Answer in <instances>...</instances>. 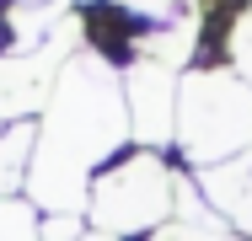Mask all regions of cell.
<instances>
[{
  "label": "cell",
  "mask_w": 252,
  "mask_h": 241,
  "mask_svg": "<svg viewBox=\"0 0 252 241\" xmlns=\"http://www.w3.org/2000/svg\"><path fill=\"white\" fill-rule=\"evenodd\" d=\"M129 134V102H124V81L113 75V64H102L97 54H75L54 96L43 102L38 118V150H32V172H27V198L43 214H81L92 182H97L102 161L118 150Z\"/></svg>",
  "instance_id": "1"
},
{
  "label": "cell",
  "mask_w": 252,
  "mask_h": 241,
  "mask_svg": "<svg viewBox=\"0 0 252 241\" xmlns=\"http://www.w3.org/2000/svg\"><path fill=\"white\" fill-rule=\"evenodd\" d=\"M27 5H43V0H27Z\"/></svg>",
  "instance_id": "12"
},
{
  "label": "cell",
  "mask_w": 252,
  "mask_h": 241,
  "mask_svg": "<svg viewBox=\"0 0 252 241\" xmlns=\"http://www.w3.org/2000/svg\"><path fill=\"white\" fill-rule=\"evenodd\" d=\"M231 59H236V70H242V81L252 86V11L242 16V27H236V38H231Z\"/></svg>",
  "instance_id": "10"
},
{
  "label": "cell",
  "mask_w": 252,
  "mask_h": 241,
  "mask_svg": "<svg viewBox=\"0 0 252 241\" xmlns=\"http://www.w3.org/2000/svg\"><path fill=\"white\" fill-rule=\"evenodd\" d=\"M43 225L32 220V209L22 198H0V241H43Z\"/></svg>",
  "instance_id": "8"
},
{
  "label": "cell",
  "mask_w": 252,
  "mask_h": 241,
  "mask_svg": "<svg viewBox=\"0 0 252 241\" xmlns=\"http://www.w3.org/2000/svg\"><path fill=\"white\" fill-rule=\"evenodd\" d=\"M32 150H38V123H11V129H0V198H11L16 188H27Z\"/></svg>",
  "instance_id": "7"
},
{
  "label": "cell",
  "mask_w": 252,
  "mask_h": 241,
  "mask_svg": "<svg viewBox=\"0 0 252 241\" xmlns=\"http://www.w3.org/2000/svg\"><path fill=\"white\" fill-rule=\"evenodd\" d=\"M177 177L166 166V155L156 150H134L124 161H113L92 182V198H86V220L92 231L124 241V236H156L172 209H177Z\"/></svg>",
  "instance_id": "3"
},
{
  "label": "cell",
  "mask_w": 252,
  "mask_h": 241,
  "mask_svg": "<svg viewBox=\"0 0 252 241\" xmlns=\"http://www.w3.org/2000/svg\"><path fill=\"white\" fill-rule=\"evenodd\" d=\"M86 241H113V236H102V231H92V236H86Z\"/></svg>",
  "instance_id": "11"
},
{
  "label": "cell",
  "mask_w": 252,
  "mask_h": 241,
  "mask_svg": "<svg viewBox=\"0 0 252 241\" xmlns=\"http://www.w3.org/2000/svg\"><path fill=\"white\" fill-rule=\"evenodd\" d=\"M75 32L81 27H64L49 48H32V54H0V129L32 123V107L54 96L59 70L75 59Z\"/></svg>",
  "instance_id": "4"
},
{
  "label": "cell",
  "mask_w": 252,
  "mask_h": 241,
  "mask_svg": "<svg viewBox=\"0 0 252 241\" xmlns=\"http://www.w3.org/2000/svg\"><path fill=\"white\" fill-rule=\"evenodd\" d=\"M177 91L183 81H172L166 64L156 59H134L124 70V102H129V134L140 150H166L177 140Z\"/></svg>",
  "instance_id": "5"
},
{
  "label": "cell",
  "mask_w": 252,
  "mask_h": 241,
  "mask_svg": "<svg viewBox=\"0 0 252 241\" xmlns=\"http://www.w3.org/2000/svg\"><path fill=\"white\" fill-rule=\"evenodd\" d=\"M86 225H92L86 214H43V231H38V236L43 241H86L92 236Z\"/></svg>",
  "instance_id": "9"
},
{
  "label": "cell",
  "mask_w": 252,
  "mask_h": 241,
  "mask_svg": "<svg viewBox=\"0 0 252 241\" xmlns=\"http://www.w3.org/2000/svg\"><path fill=\"white\" fill-rule=\"evenodd\" d=\"M177 150L188 172H209L252 150V86L231 70H188L177 91Z\"/></svg>",
  "instance_id": "2"
},
{
  "label": "cell",
  "mask_w": 252,
  "mask_h": 241,
  "mask_svg": "<svg viewBox=\"0 0 252 241\" xmlns=\"http://www.w3.org/2000/svg\"><path fill=\"white\" fill-rule=\"evenodd\" d=\"M0 27H5V16H0Z\"/></svg>",
  "instance_id": "13"
},
{
  "label": "cell",
  "mask_w": 252,
  "mask_h": 241,
  "mask_svg": "<svg viewBox=\"0 0 252 241\" xmlns=\"http://www.w3.org/2000/svg\"><path fill=\"white\" fill-rule=\"evenodd\" d=\"M188 182L215 204L220 225H231L236 236L252 241V150L220 161V166H209V172H188Z\"/></svg>",
  "instance_id": "6"
}]
</instances>
